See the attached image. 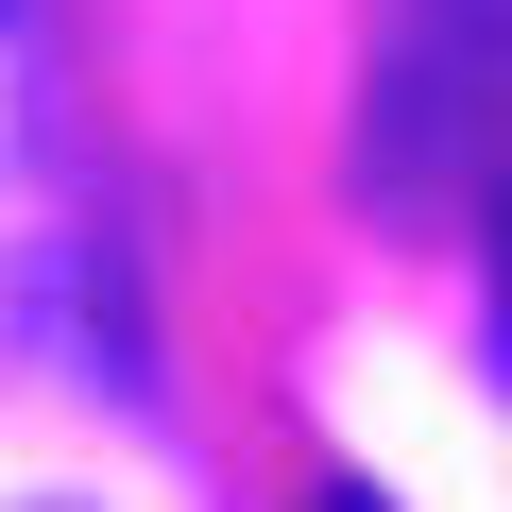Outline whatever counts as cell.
I'll use <instances>...</instances> for the list:
<instances>
[{"label":"cell","instance_id":"1","mask_svg":"<svg viewBox=\"0 0 512 512\" xmlns=\"http://www.w3.org/2000/svg\"><path fill=\"white\" fill-rule=\"evenodd\" d=\"M495 86H512V0H376V52H359V205L393 239H444L478 205Z\"/></svg>","mask_w":512,"mask_h":512},{"label":"cell","instance_id":"2","mask_svg":"<svg viewBox=\"0 0 512 512\" xmlns=\"http://www.w3.org/2000/svg\"><path fill=\"white\" fill-rule=\"evenodd\" d=\"M35 154V0H0V188Z\"/></svg>","mask_w":512,"mask_h":512},{"label":"cell","instance_id":"3","mask_svg":"<svg viewBox=\"0 0 512 512\" xmlns=\"http://www.w3.org/2000/svg\"><path fill=\"white\" fill-rule=\"evenodd\" d=\"M308 512H393V495H376V478H325V495H308Z\"/></svg>","mask_w":512,"mask_h":512},{"label":"cell","instance_id":"4","mask_svg":"<svg viewBox=\"0 0 512 512\" xmlns=\"http://www.w3.org/2000/svg\"><path fill=\"white\" fill-rule=\"evenodd\" d=\"M18 512H86V495H18Z\"/></svg>","mask_w":512,"mask_h":512}]
</instances>
